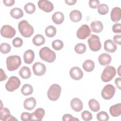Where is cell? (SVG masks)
I'll return each instance as SVG.
<instances>
[{
	"label": "cell",
	"mask_w": 121,
	"mask_h": 121,
	"mask_svg": "<svg viewBox=\"0 0 121 121\" xmlns=\"http://www.w3.org/2000/svg\"><path fill=\"white\" fill-rule=\"evenodd\" d=\"M21 64V58L18 55L9 56L6 59L7 69L10 71L17 69L20 67Z\"/></svg>",
	"instance_id": "cell-3"
},
{
	"label": "cell",
	"mask_w": 121,
	"mask_h": 121,
	"mask_svg": "<svg viewBox=\"0 0 121 121\" xmlns=\"http://www.w3.org/2000/svg\"><path fill=\"white\" fill-rule=\"evenodd\" d=\"M1 105L0 109V120L3 121H8L10 116V112L9 109L6 107H3L1 101Z\"/></svg>",
	"instance_id": "cell-21"
},
{
	"label": "cell",
	"mask_w": 121,
	"mask_h": 121,
	"mask_svg": "<svg viewBox=\"0 0 121 121\" xmlns=\"http://www.w3.org/2000/svg\"><path fill=\"white\" fill-rule=\"evenodd\" d=\"M97 11L99 14L101 15H105L109 11L108 6L105 4H102L97 7Z\"/></svg>",
	"instance_id": "cell-35"
},
{
	"label": "cell",
	"mask_w": 121,
	"mask_h": 121,
	"mask_svg": "<svg viewBox=\"0 0 121 121\" xmlns=\"http://www.w3.org/2000/svg\"><path fill=\"white\" fill-rule=\"evenodd\" d=\"M23 43V41L22 39L19 37H16L14 38L12 41V44L13 45L17 48L20 47L22 46Z\"/></svg>",
	"instance_id": "cell-40"
},
{
	"label": "cell",
	"mask_w": 121,
	"mask_h": 121,
	"mask_svg": "<svg viewBox=\"0 0 121 121\" xmlns=\"http://www.w3.org/2000/svg\"><path fill=\"white\" fill-rule=\"evenodd\" d=\"M18 29L20 34L25 37H29L34 33L33 26L26 20L19 22L18 25Z\"/></svg>",
	"instance_id": "cell-1"
},
{
	"label": "cell",
	"mask_w": 121,
	"mask_h": 121,
	"mask_svg": "<svg viewBox=\"0 0 121 121\" xmlns=\"http://www.w3.org/2000/svg\"><path fill=\"white\" fill-rule=\"evenodd\" d=\"M10 14L12 17L15 19H19L24 15L23 10L18 8H15L10 10Z\"/></svg>",
	"instance_id": "cell-27"
},
{
	"label": "cell",
	"mask_w": 121,
	"mask_h": 121,
	"mask_svg": "<svg viewBox=\"0 0 121 121\" xmlns=\"http://www.w3.org/2000/svg\"><path fill=\"white\" fill-rule=\"evenodd\" d=\"M62 120L63 121H79V119L74 117L73 116L69 114H65L62 117Z\"/></svg>",
	"instance_id": "cell-42"
},
{
	"label": "cell",
	"mask_w": 121,
	"mask_h": 121,
	"mask_svg": "<svg viewBox=\"0 0 121 121\" xmlns=\"http://www.w3.org/2000/svg\"><path fill=\"white\" fill-rule=\"evenodd\" d=\"M82 67L85 71L87 72H91L95 68V63L93 60H87L83 62Z\"/></svg>",
	"instance_id": "cell-29"
},
{
	"label": "cell",
	"mask_w": 121,
	"mask_h": 121,
	"mask_svg": "<svg viewBox=\"0 0 121 121\" xmlns=\"http://www.w3.org/2000/svg\"><path fill=\"white\" fill-rule=\"evenodd\" d=\"M86 46L84 43H78L74 47L75 51L78 54H83L86 51Z\"/></svg>",
	"instance_id": "cell-33"
},
{
	"label": "cell",
	"mask_w": 121,
	"mask_h": 121,
	"mask_svg": "<svg viewBox=\"0 0 121 121\" xmlns=\"http://www.w3.org/2000/svg\"><path fill=\"white\" fill-rule=\"evenodd\" d=\"M111 115L113 117H118L121 114V104L118 103L112 105L109 110Z\"/></svg>",
	"instance_id": "cell-22"
},
{
	"label": "cell",
	"mask_w": 121,
	"mask_h": 121,
	"mask_svg": "<svg viewBox=\"0 0 121 121\" xmlns=\"http://www.w3.org/2000/svg\"><path fill=\"white\" fill-rule=\"evenodd\" d=\"M88 105L91 110L94 112H97L100 110L99 103L95 99H91L89 101Z\"/></svg>",
	"instance_id": "cell-30"
},
{
	"label": "cell",
	"mask_w": 121,
	"mask_h": 121,
	"mask_svg": "<svg viewBox=\"0 0 121 121\" xmlns=\"http://www.w3.org/2000/svg\"><path fill=\"white\" fill-rule=\"evenodd\" d=\"M61 88L60 86L56 84L52 85L47 91V96L48 98L53 101H55L60 97Z\"/></svg>",
	"instance_id": "cell-4"
},
{
	"label": "cell",
	"mask_w": 121,
	"mask_h": 121,
	"mask_svg": "<svg viewBox=\"0 0 121 121\" xmlns=\"http://www.w3.org/2000/svg\"><path fill=\"white\" fill-rule=\"evenodd\" d=\"M3 2L6 6H11L14 5L15 3L14 0H3Z\"/></svg>",
	"instance_id": "cell-46"
},
{
	"label": "cell",
	"mask_w": 121,
	"mask_h": 121,
	"mask_svg": "<svg viewBox=\"0 0 121 121\" xmlns=\"http://www.w3.org/2000/svg\"><path fill=\"white\" fill-rule=\"evenodd\" d=\"M21 82L19 79L16 76L10 77L5 85L6 90L9 92H13L18 88L20 86Z\"/></svg>",
	"instance_id": "cell-7"
},
{
	"label": "cell",
	"mask_w": 121,
	"mask_h": 121,
	"mask_svg": "<svg viewBox=\"0 0 121 121\" xmlns=\"http://www.w3.org/2000/svg\"><path fill=\"white\" fill-rule=\"evenodd\" d=\"M116 73V70L114 67L111 66H107L104 68L101 78L103 82H108L115 77Z\"/></svg>",
	"instance_id": "cell-5"
},
{
	"label": "cell",
	"mask_w": 121,
	"mask_h": 121,
	"mask_svg": "<svg viewBox=\"0 0 121 121\" xmlns=\"http://www.w3.org/2000/svg\"><path fill=\"white\" fill-rule=\"evenodd\" d=\"M112 60L111 56L108 53H102L98 57V61L101 65L106 66L109 64Z\"/></svg>",
	"instance_id": "cell-19"
},
{
	"label": "cell",
	"mask_w": 121,
	"mask_h": 121,
	"mask_svg": "<svg viewBox=\"0 0 121 121\" xmlns=\"http://www.w3.org/2000/svg\"><path fill=\"white\" fill-rule=\"evenodd\" d=\"M21 93L25 96L31 95L33 92V88L31 85L28 84H24L21 89Z\"/></svg>",
	"instance_id": "cell-31"
},
{
	"label": "cell",
	"mask_w": 121,
	"mask_h": 121,
	"mask_svg": "<svg viewBox=\"0 0 121 121\" xmlns=\"http://www.w3.org/2000/svg\"><path fill=\"white\" fill-rule=\"evenodd\" d=\"M45 34L48 37H52L56 34V29L53 26H49L45 29Z\"/></svg>",
	"instance_id": "cell-32"
},
{
	"label": "cell",
	"mask_w": 121,
	"mask_h": 121,
	"mask_svg": "<svg viewBox=\"0 0 121 121\" xmlns=\"http://www.w3.org/2000/svg\"><path fill=\"white\" fill-rule=\"evenodd\" d=\"M100 1L98 0H90L89 1V5L92 9H96L99 5Z\"/></svg>",
	"instance_id": "cell-43"
},
{
	"label": "cell",
	"mask_w": 121,
	"mask_h": 121,
	"mask_svg": "<svg viewBox=\"0 0 121 121\" xmlns=\"http://www.w3.org/2000/svg\"><path fill=\"white\" fill-rule=\"evenodd\" d=\"M120 68H121V66H120V67H119V69H118V74H119V75L120 76H121V74H120Z\"/></svg>",
	"instance_id": "cell-50"
},
{
	"label": "cell",
	"mask_w": 121,
	"mask_h": 121,
	"mask_svg": "<svg viewBox=\"0 0 121 121\" xmlns=\"http://www.w3.org/2000/svg\"><path fill=\"white\" fill-rule=\"evenodd\" d=\"M104 49L107 52H113L117 49V46L113 43L112 40L108 39L104 43Z\"/></svg>",
	"instance_id": "cell-23"
},
{
	"label": "cell",
	"mask_w": 121,
	"mask_h": 121,
	"mask_svg": "<svg viewBox=\"0 0 121 121\" xmlns=\"http://www.w3.org/2000/svg\"><path fill=\"white\" fill-rule=\"evenodd\" d=\"M0 81H2L7 79V76H6V75L5 73V72L2 69H0Z\"/></svg>",
	"instance_id": "cell-47"
},
{
	"label": "cell",
	"mask_w": 121,
	"mask_h": 121,
	"mask_svg": "<svg viewBox=\"0 0 121 121\" xmlns=\"http://www.w3.org/2000/svg\"><path fill=\"white\" fill-rule=\"evenodd\" d=\"M16 33L15 29L8 25L3 26L0 29V34L4 38H12L15 36Z\"/></svg>",
	"instance_id": "cell-10"
},
{
	"label": "cell",
	"mask_w": 121,
	"mask_h": 121,
	"mask_svg": "<svg viewBox=\"0 0 121 121\" xmlns=\"http://www.w3.org/2000/svg\"><path fill=\"white\" fill-rule=\"evenodd\" d=\"M121 25L120 23H115L112 26V30L115 33H120L121 32Z\"/></svg>",
	"instance_id": "cell-44"
},
{
	"label": "cell",
	"mask_w": 121,
	"mask_h": 121,
	"mask_svg": "<svg viewBox=\"0 0 121 121\" xmlns=\"http://www.w3.org/2000/svg\"><path fill=\"white\" fill-rule=\"evenodd\" d=\"M36 104V100L33 97H29L25 100L24 102V107L26 110L30 111L33 110Z\"/></svg>",
	"instance_id": "cell-17"
},
{
	"label": "cell",
	"mask_w": 121,
	"mask_h": 121,
	"mask_svg": "<svg viewBox=\"0 0 121 121\" xmlns=\"http://www.w3.org/2000/svg\"><path fill=\"white\" fill-rule=\"evenodd\" d=\"M38 6L40 9L45 12H50L53 10V4L47 0H40L38 1Z\"/></svg>",
	"instance_id": "cell-12"
},
{
	"label": "cell",
	"mask_w": 121,
	"mask_h": 121,
	"mask_svg": "<svg viewBox=\"0 0 121 121\" xmlns=\"http://www.w3.org/2000/svg\"><path fill=\"white\" fill-rule=\"evenodd\" d=\"M32 42L35 45L39 46L44 43L45 38L43 35L37 34L33 37Z\"/></svg>",
	"instance_id": "cell-28"
},
{
	"label": "cell",
	"mask_w": 121,
	"mask_h": 121,
	"mask_svg": "<svg viewBox=\"0 0 121 121\" xmlns=\"http://www.w3.org/2000/svg\"><path fill=\"white\" fill-rule=\"evenodd\" d=\"M52 18V20L55 24L57 25H60L63 22L64 16L62 12L57 11L53 14Z\"/></svg>",
	"instance_id": "cell-24"
},
{
	"label": "cell",
	"mask_w": 121,
	"mask_h": 121,
	"mask_svg": "<svg viewBox=\"0 0 121 121\" xmlns=\"http://www.w3.org/2000/svg\"><path fill=\"white\" fill-rule=\"evenodd\" d=\"M91 31L87 25H82L77 31V36L78 38L83 40L88 37L91 34Z\"/></svg>",
	"instance_id": "cell-9"
},
{
	"label": "cell",
	"mask_w": 121,
	"mask_h": 121,
	"mask_svg": "<svg viewBox=\"0 0 121 121\" xmlns=\"http://www.w3.org/2000/svg\"><path fill=\"white\" fill-rule=\"evenodd\" d=\"M32 69L35 75L37 76H41L44 75L46 70L44 64L40 62L35 63L33 65Z\"/></svg>",
	"instance_id": "cell-11"
},
{
	"label": "cell",
	"mask_w": 121,
	"mask_h": 121,
	"mask_svg": "<svg viewBox=\"0 0 121 121\" xmlns=\"http://www.w3.org/2000/svg\"><path fill=\"white\" fill-rule=\"evenodd\" d=\"M24 9L26 13L27 14H31L35 12L36 8L34 4L31 2H28L25 5Z\"/></svg>",
	"instance_id": "cell-34"
},
{
	"label": "cell",
	"mask_w": 121,
	"mask_h": 121,
	"mask_svg": "<svg viewBox=\"0 0 121 121\" xmlns=\"http://www.w3.org/2000/svg\"><path fill=\"white\" fill-rule=\"evenodd\" d=\"M115 91L116 89L113 85L108 84L105 86L102 89L101 95L104 99L109 100L114 96Z\"/></svg>",
	"instance_id": "cell-8"
},
{
	"label": "cell",
	"mask_w": 121,
	"mask_h": 121,
	"mask_svg": "<svg viewBox=\"0 0 121 121\" xmlns=\"http://www.w3.org/2000/svg\"><path fill=\"white\" fill-rule=\"evenodd\" d=\"M82 119L85 121H89L92 119V114L88 111H84L81 113Z\"/></svg>",
	"instance_id": "cell-39"
},
{
	"label": "cell",
	"mask_w": 121,
	"mask_h": 121,
	"mask_svg": "<svg viewBox=\"0 0 121 121\" xmlns=\"http://www.w3.org/2000/svg\"><path fill=\"white\" fill-rule=\"evenodd\" d=\"M121 17V10L119 7L113 8L111 13V19L114 22H118Z\"/></svg>",
	"instance_id": "cell-16"
},
{
	"label": "cell",
	"mask_w": 121,
	"mask_h": 121,
	"mask_svg": "<svg viewBox=\"0 0 121 121\" xmlns=\"http://www.w3.org/2000/svg\"><path fill=\"white\" fill-rule=\"evenodd\" d=\"M69 75L73 79L78 80L82 78L83 72L78 67H73L70 69Z\"/></svg>",
	"instance_id": "cell-13"
},
{
	"label": "cell",
	"mask_w": 121,
	"mask_h": 121,
	"mask_svg": "<svg viewBox=\"0 0 121 121\" xmlns=\"http://www.w3.org/2000/svg\"><path fill=\"white\" fill-rule=\"evenodd\" d=\"M121 78H117L115 79V84L116 86L119 89H121Z\"/></svg>",
	"instance_id": "cell-48"
},
{
	"label": "cell",
	"mask_w": 121,
	"mask_h": 121,
	"mask_svg": "<svg viewBox=\"0 0 121 121\" xmlns=\"http://www.w3.org/2000/svg\"><path fill=\"white\" fill-rule=\"evenodd\" d=\"M96 117L99 121H107L109 119L108 114L104 111H101L97 113Z\"/></svg>",
	"instance_id": "cell-36"
},
{
	"label": "cell",
	"mask_w": 121,
	"mask_h": 121,
	"mask_svg": "<svg viewBox=\"0 0 121 121\" xmlns=\"http://www.w3.org/2000/svg\"><path fill=\"white\" fill-rule=\"evenodd\" d=\"M90 49L93 52H97L101 48V43L99 37L95 35H91L87 40Z\"/></svg>",
	"instance_id": "cell-6"
},
{
	"label": "cell",
	"mask_w": 121,
	"mask_h": 121,
	"mask_svg": "<svg viewBox=\"0 0 121 121\" xmlns=\"http://www.w3.org/2000/svg\"><path fill=\"white\" fill-rule=\"evenodd\" d=\"M69 17L72 22H78L81 20L82 14L78 10H73L70 12Z\"/></svg>",
	"instance_id": "cell-25"
},
{
	"label": "cell",
	"mask_w": 121,
	"mask_h": 121,
	"mask_svg": "<svg viewBox=\"0 0 121 121\" xmlns=\"http://www.w3.org/2000/svg\"><path fill=\"white\" fill-rule=\"evenodd\" d=\"M19 74L22 78L24 79H27L31 77V72L28 67L23 66L19 70Z\"/></svg>",
	"instance_id": "cell-26"
},
{
	"label": "cell",
	"mask_w": 121,
	"mask_h": 121,
	"mask_svg": "<svg viewBox=\"0 0 121 121\" xmlns=\"http://www.w3.org/2000/svg\"><path fill=\"white\" fill-rule=\"evenodd\" d=\"M23 59L25 63L31 64L33 62L35 59V53L32 50H28L26 51L24 54Z\"/></svg>",
	"instance_id": "cell-18"
},
{
	"label": "cell",
	"mask_w": 121,
	"mask_h": 121,
	"mask_svg": "<svg viewBox=\"0 0 121 121\" xmlns=\"http://www.w3.org/2000/svg\"><path fill=\"white\" fill-rule=\"evenodd\" d=\"M65 2L69 5H73L76 3L77 0H65Z\"/></svg>",
	"instance_id": "cell-49"
},
{
	"label": "cell",
	"mask_w": 121,
	"mask_h": 121,
	"mask_svg": "<svg viewBox=\"0 0 121 121\" xmlns=\"http://www.w3.org/2000/svg\"><path fill=\"white\" fill-rule=\"evenodd\" d=\"M40 58L47 62L52 63L56 59V54L48 47H44L41 48L39 51Z\"/></svg>",
	"instance_id": "cell-2"
},
{
	"label": "cell",
	"mask_w": 121,
	"mask_h": 121,
	"mask_svg": "<svg viewBox=\"0 0 121 121\" xmlns=\"http://www.w3.org/2000/svg\"><path fill=\"white\" fill-rule=\"evenodd\" d=\"M21 119L23 121H31L32 115L29 112H24L22 113L21 115Z\"/></svg>",
	"instance_id": "cell-41"
},
{
	"label": "cell",
	"mask_w": 121,
	"mask_h": 121,
	"mask_svg": "<svg viewBox=\"0 0 121 121\" xmlns=\"http://www.w3.org/2000/svg\"><path fill=\"white\" fill-rule=\"evenodd\" d=\"M52 45L54 50L59 51L63 47V43L60 40H55L52 42Z\"/></svg>",
	"instance_id": "cell-37"
},
{
	"label": "cell",
	"mask_w": 121,
	"mask_h": 121,
	"mask_svg": "<svg viewBox=\"0 0 121 121\" xmlns=\"http://www.w3.org/2000/svg\"><path fill=\"white\" fill-rule=\"evenodd\" d=\"M113 42L119 45L121 44V35H116L113 36Z\"/></svg>",
	"instance_id": "cell-45"
},
{
	"label": "cell",
	"mask_w": 121,
	"mask_h": 121,
	"mask_svg": "<svg viewBox=\"0 0 121 121\" xmlns=\"http://www.w3.org/2000/svg\"><path fill=\"white\" fill-rule=\"evenodd\" d=\"M45 114V111L43 108H39L31 113L32 119L31 121H41L42 120Z\"/></svg>",
	"instance_id": "cell-15"
},
{
	"label": "cell",
	"mask_w": 121,
	"mask_h": 121,
	"mask_svg": "<svg viewBox=\"0 0 121 121\" xmlns=\"http://www.w3.org/2000/svg\"><path fill=\"white\" fill-rule=\"evenodd\" d=\"M90 27L92 31L96 33L101 32L104 28L102 23L98 20H95L92 22L90 24Z\"/></svg>",
	"instance_id": "cell-20"
},
{
	"label": "cell",
	"mask_w": 121,
	"mask_h": 121,
	"mask_svg": "<svg viewBox=\"0 0 121 121\" xmlns=\"http://www.w3.org/2000/svg\"><path fill=\"white\" fill-rule=\"evenodd\" d=\"M71 108L75 112H80L83 109V103L80 99L78 98H74L70 102Z\"/></svg>",
	"instance_id": "cell-14"
},
{
	"label": "cell",
	"mask_w": 121,
	"mask_h": 121,
	"mask_svg": "<svg viewBox=\"0 0 121 121\" xmlns=\"http://www.w3.org/2000/svg\"><path fill=\"white\" fill-rule=\"evenodd\" d=\"M10 50L11 46L9 43H3L0 44V51L2 53L7 54L10 51Z\"/></svg>",
	"instance_id": "cell-38"
}]
</instances>
